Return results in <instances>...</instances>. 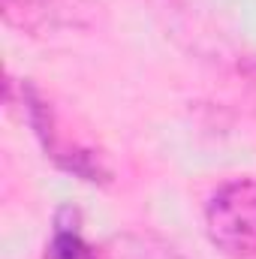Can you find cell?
Masks as SVG:
<instances>
[{
  "instance_id": "cell-1",
  "label": "cell",
  "mask_w": 256,
  "mask_h": 259,
  "mask_svg": "<svg viewBox=\"0 0 256 259\" xmlns=\"http://www.w3.org/2000/svg\"><path fill=\"white\" fill-rule=\"evenodd\" d=\"M205 229L211 244L232 259L256 256V178L220 184L205 205Z\"/></svg>"
},
{
  "instance_id": "cell-2",
  "label": "cell",
  "mask_w": 256,
  "mask_h": 259,
  "mask_svg": "<svg viewBox=\"0 0 256 259\" xmlns=\"http://www.w3.org/2000/svg\"><path fill=\"white\" fill-rule=\"evenodd\" d=\"M6 24L46 36L64 30H88L100 21V0H0Z\"/></svg>"
},
{
  "instance_id": "cell-3",
  "label": "cell",
  "mask_w": 256,
  "mask_h": 259,
  "mask_svg": "<svg viewBox=\"0 0 256 259\" xmlns=\"http://www.w3.org/2000/svg\"><path fill=\"white\" fill-rule=\"evenodd\" d=\"M106 259H184L175 247L157 241V238H145V235H124L115 238Z\"/></svg>"
},
{
  "instance_id": "cell-4",
  "label": "cell",
  "mask_w": 256,
  "mask_h": 259,
  "mask_svg": "<svg viewBox=\"0 0 256 259\" xmlns=\"http://www.w3.org/2000/svg\"><path fill=\"white\" fill-rule=\"evenodd\" d=\"M46 256L49 259H100L97 250L81 238L75 220L64 223V217H58V223H55V238H52Z\"/></svg>"
}]
</instances>
